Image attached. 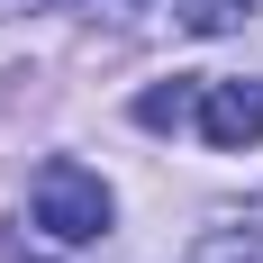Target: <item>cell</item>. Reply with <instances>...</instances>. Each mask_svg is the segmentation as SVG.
Here are the masks:
<instances>
[{"instance_id": "277c9868", "label": "cell", "mask_w": 263, "mask_h": 263, "mask_svg": "<svg viewBox=\"0 0 263 263\" xmlns=\"http://www.w3.org/2000/svg\"><path fill=\"white\" fill-rule=\"evenodd\" d=\"M254 18V0H173V27L182 36H236Z\"/></svg>"}, {"instance_id": "5b68a950", "label": "cell", "mask_w": 263, "mask_h": 263, "mask_svg": "<svg viewBox=\"0 0 263 263\" xmlns=\"http://www.w3.org/2000/svg\"><path fill=\"white\" fill-rule=\"evenodd\" d=\"M191 263H263V218H254V227L236 218V227H218V236H200V254H191Z\"/></svg>"}, {"instance_id": "3957f363", "label": "cell", "mask_w": 263, "mask_h": 263, "mask_svg": "<svg viewBox=\"0 0 263 263\" xmlns=\"http://www.w3.org/2000/svg\"><path fill=\"white\" fill-rule=\"evenodd\" d=\"M191 109H200V73H173V82H155V91H136V127H191Z\"/></svg>"}, {"instance_id": "7a4b0ae2", "label": "cell", "mask_w": 263, "mask_h": 263, "mask_svg": "<svg viewBox=\"0 0 263 263\" xmlns=\"http://www.w3.org/2000/svg\"><path fill=\"white\" fill-rule=\"evenodd\" d=\"M191 127L209 136L218 155L263 145V82H254V73H200V109H191Z\"/></svg>"}, {"instance_id": "6da1fadb", "label": "cell", "mask_w": 263, "mask_h": 263, "mask_svg": "<svg viewBox=\"0 0 263 263\" xmlns=\"http://www.w3.org/2000/svg\"><path fill=\"white\" fill-rule=\"evenodd\" d=\"M27 209H36V227H46L54 245H91V236H109L118 200H109V182L91 173V163L54 155L46 173H36V191H27Z\"/></svg>"}]
</instances>
